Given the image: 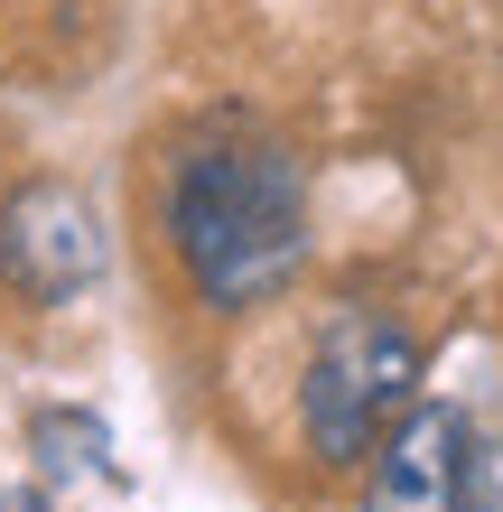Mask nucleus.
Segmentation results:
<instances>
[{
  "label": "nucleus",
  "instance_id": "20e7f679",
  "mask_svg": "<svg viewBox=\"0 0 503 512\" xmlns=\"http://www.w3.org/2000/svg\"><path fill=\"white\" fill-rule=\"evenodd\" d=\"M476 429L448 401H420L373 457V503L364 512H476Z\"/></svg>",
  "mask_w": 503,
  "mask_h": 512
},
{
  "label": "nucleus",
  "instance_id": "f03ea898",
  "mask_svg": "<svg viewBox=\"0 0 503 512\" xmlns=\"http://www.w3.org/2000/svg\"><path fill=\"white\" fill-rule=\"evenodd\" d=\"M420 410V336L382 308H336L299 373V429L327 466H373Z\"/></svg>",
  "mask_w": 503,
  "mask_h": 512
},
{
  "label": "nucleus",
  "instance_id": "423d86ee",
  "mask_svg": "<svg viewBox=\"0 0 503 512\" xmlns=\"http://www.w3.org/2000/svg\"><path fill=\"white\" fill-rule=\"evenodd\" d=\"M476 512H503V438H476Z\"/></svg>",
  "mask_w": 503,
  "mask_h": 512
},
{
  "label": "nucleus",
  "instance_id": "39448f33",
  "mask_svg": "<svg viewBox=\"0 0 503 512\" xmlns=\"http://www.w3.org/2000/svg\"><path fill=\"white\" fill-rule=\"evenodd\" d=\"M28 447L47 457V475H112V438H103L94 410H38Z\"/></svg>",
  "mask_w": 503,
  "mask_h": 512
},
{
  "label": "nucleus",
  "instance_id": "0eeeda50",
  "mask_svg": "<svg viewBox=\"0 0 503 512\" xmlns=\"http://www.w3.org/2000/svg\"><path fill=\"white\" fill-rule=\"evenodd\" d=\"M0 512H47V503L38 494H0Z\"/></svg>",
  "mask_w": 503,
  "mask_h": 512
},
{
  "label": "nucleus",
  "instance_id": "f257e3e1",
  "mask_svg": "<svg viewBox=\"0 0 503 512\" xmlns=\"http://www.w3.org/2000/svg\"><path fill=\"white\" fill-rule=\"evenodd\" d=\"M168 243L205 308H261L308 261V177L280 140L215 131L168 177Z\"/></svg>",
  "mask_w": 503,
  "mask_h": 512
},
{
  "label": "nucleus",
  "instance_id": "7ed1b4c3",
  "mask_svg": "<svg viewBox=\"0 0 503 512\" xmlns=\"http://www.w3.org/2000/svg\"><path fill=\"white\" fill-rule=\"evenodd\" d=\"M103 215L75 177H19L0 196V280H10L28 308H66L103 280Z\"/></svg>",
  "mask_w": 503,
  "mask_h": 512
}]
</instances>
